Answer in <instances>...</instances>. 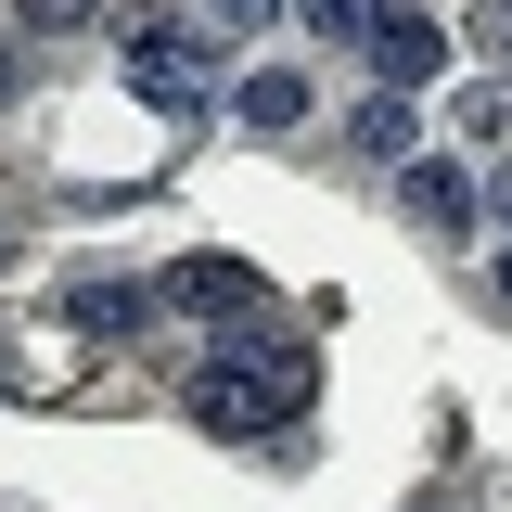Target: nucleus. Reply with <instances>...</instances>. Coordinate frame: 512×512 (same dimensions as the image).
Wrapping results in <instances>:
<instances>
[{
    "instance_id": "6",
    "label": "nucleus",
    "mask_w": 512,
    "mask_h": 512,
    "mask_svg": "<svg viewBox=\"0 0 512 512\" xmlns=\"http://www.w3.org/2000/svg\"><path fill=\"white\" fill-rule=\"evenodd\" d=\"M218 116H231V128H256V141H282V128H308V77H295V64H244Z\"/></svg>"
},
{
    "instance_id": "5",
    "label": "nucleus",
    "mask_w": 512,
    "mask_h": 512,
    "mask_svg": "<svg viewBox=\"0 0 512 512\" xmlns=\"http://www.w3.org/2000/svg\"><path fill=\"white\" fill-rule=\"evenodd\" d=\"M436 77H448V26L397 0V13H384V39H372V90H397V103H410V90H436Z\"/></svg>"
},
{
    "instance_id": "14",
    "label": "nucleus",
    "mask_w": 512,
    "mask_h": 512,
    "mask_svg": "<svg viewBox=\"0 0 512 512\" xmlns=\"http://www.w3.org/2000/svg\"><path fill=\"white\" fill-rule=\"evenodd\" d=\"M13 90H26V52H13V26H0V103H13Z\"/></svg>"
},
{
    "instance_id": "3",
    "label": "nucleus",
    "mask_w": 512,
    "mask_h": 512,
    "mask_svg": "<svg viewBox=\"0 0 512 512\" xmlns=\"http://www.w3.org/2000/svg\"><path fill=\"white\" fill-rule=\"evenodd\" d=\"M180 320H218V333H244L256 308H269V282H256V256H180L167 282H154Z\"/></svg>"
},
{
    "instance_id": "1",
    "label": "nucleus",
    "mask_w": 512,
    "mask_h": 512,
    "mask_svg": "<svg viewBox=\"0 0 512 512\" xmlns=\"http://www.w3.org/2000/svg\"><path fill=\"white\" fill-rule=\"evenodd\" d=\"M320 359L308 346H256V333H218L205 372H192V423L205 436H308Z\"/></svg>"
},
{
    "instance_id": "11",
    "label": "nucleus",
    "mask_w": 512,
    "mask_h": 512,
    "mask_svg": "<svg viewBox=\"0 0 512 512\" xmlns=\"http://www.w3.org/2000/svg\"><path fill=\"white\" fill-rule=\"evenodd\" d=\"M461 39H474V52L512 77V0H474V26H461Z\"/></svg>"
},
{
    "instance_id": "2",
    "label": "nucleus",
    "mask_w": 512,
    "mask_h": 512,
    "mask_svg": "<svg viewBox=\"0 0 512 512\" xmlns=\"http://www.w3.org/2000/svg\"><path fill=\"white\" fill-rule=\"evenodd\" d=\"M116 77H128V103H154L167 128H205L218 103H231V77H244V64H231L218 26H141V39L116 52Z\"/></svg>"
},
{
    "instance_id": "8",
    "label": "nucleus",
    "mask_w": 512,
    "mask_h": 512,
    "mask_svg": "<svg viewBox=\"0 0 512 512\" xmlns=\"http://www.w3.org/2000/svg\"><path fill=\"white\" fill-rule=\"evenodd\" d=\"M154 308H167L154 282H77V295H64L77 333H154Z\"/></svg>"
},
{
    "instance_id": "10",
    "label": "nucleus",
    "mask_w": 512,
    "mask_h": 512,
    "mask_svg": "<svg viewBox=\"0 0 512 512\" xmlns=\"http://www.w3.org/2000/svg\"><path fill=\"white\" fill-rule=\"evenodd\" d=\"M282 13H295V0H205V26H218V39H231V52H244V39H269V26H282Z\"/></svg>"
},
{
    "instance_id": "15",
    "label": "nucleus",
    "mask_w": 512,
    "mask_h": 512,
    "mask_svg": "<svg viewBox=\"0 0 512 512\" xmlns=\"http://www.w3.org/2000/svg\"><path fill=\"white\" fill-rule=\"evenodd\" d=\"M410 512H474V487H423V500H410Z\"/></svg>"
},
{
    "instance_id": "9",
    "label": "nucleus",
    "mask_w": 512,
    "mask_h": 512,
    "mask_svg": "<svg viewBox=\"0 0 512 512\" xmlns=\"http://www.w3.org/2000/svg\"><path fill=\"white\" fill-rule=\"evenodd\" d=\"M384 13H397V0H295V26H308L320 52H359V64H372V39H384Z\"/></svg>"
},
{
    "instance_id": "16",
    "label": "nucleus",
    "mask_w": 512,
    "mask_h": 512,
    "mask_svg": "<svg viewBox=\"0 0 512 512\" xmlns=\"http://www.w3.org/2000/svg\"><path fill=\"white\" fill-rule=\"evenodd\" d=\"M487 282H500V308H512V244H500V256H487Z\"/></svg>"
},
{
    "instance_id": "7",
    "label": "nucleus",
    "mask_w": 512,
    "mask_h": 512,
    "mask_svg": "<svg viewBox=\"0 0 512 512\" xmlns=\"http://www.w3.org/2000/svg\"><path fill=\"white\" fill-rule=\"evenodd\" d=\"M346 154H372V167H410V154H423V116H410L397 90H359V103H346Z\"/></svg>"
},
{
    "instance_id": "12",
    "label": "nucleus",
    "mask_w": 512,
    "mask_h": 512,
    "mask_svg": "<svg viewBox=\"0 0 512 512\" xmlns=\"http://www.w3.org/2000/svg\"><path fill=\"white\" fill-rule=\"evenodd\" d=\"M103 0H13V26H39V39H64V26H90Z\"/></svg>"
},
{
    "instance_id": "4",
    "label": "nucleus",
    "mask_w": 512,
    "mask_h": 512,
    "mask_svg": "<svg viewBox=\"0 0 512 512\" xmlns=\"http://www.w3.org/2000/svg\"><path fill=\"white\" fill-rule=\"evenodd\" d=\"M397 205H410V231H448V244H461V231L487 218V180H474L461 154H410V167H397Z\"/></svg>"
},
{
    "instance_id": "13",
    "label": "nucleus",
    "mask_w": 512,
    "mask_h": 512,
    "mask_svg": "<svg viewBox=\"0 0 512 512\" xmlns=\"http://www.w3.org/2000/svg\"><path fill=\"white\" fill-rule=\"evenodd\" d=\"M487 218H500V244H512V154L487 167Z\"/></svg>"
}]
</instances>
